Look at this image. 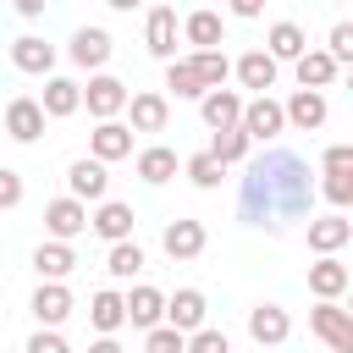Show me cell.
Masks as SVG:
<instances>
[{"label":"cell","instance_id":"obj_20","mask_svg":"<svg viewBox=\"0 0 353 353\" xmlns=\"http://www.w3.org/2000/svg\"><path fill=\"white\" fill-rule=\"evenodd\" d=\"M39 110H44V121H66V116H77V110H83V83H72V77H44Z\"/></svg>","mask_w":353,"mask_h":353},{"label":"cell","instance_id":"obj_23","mask_svg":"<svg viewBox=\"0 0 353 353\" xmlns=\"http://www.w3.org/2000/svg\"><path fill=\"white\" fill-rule=\"evenodd\" d=\"M199 116H204L210 132H226V127L243 121V94H237V88H210V94L199 99Z\"/></svg>","mask_w":353,"mask_h":353},{"label":"cell","instance_id":"obj_13","mask_svg":"<svg viewBox=\"0 0 353 353\" xmlns=\"http://www.w3.org/2000/svg\"><path fill=\"white\" fill-rule=\"evenodd\" d=\"M347 243H353V221H347V215L331 210V215H314V221H309V254H314V259H336Z\"/></svg>","mask_w":353,"mask_h":353},{"label":"cell","instance_id":"obj_24","mask_svg":"<svg viewBox=\"0 0 353 353\" xmlns=\"http://www.w3.org/2000/svg\"><path fill=\"white\" fill-rule=\"evenodd\" d=\"M325 116H331L325 94H309V88H298V94L281 105V121H287V127H298V132H320V127H325Z\"/></svg>","mask_w":353,"mask_h":353},{"label":"cell","instance_id":"obj_31","mask_svg":"<svg viewBox=\"0 0 353 353\" xmlns=\"http://www.w3.org/2000/svg\"><path fill=\"white\" fill-rule=\"evenodd\" d=\"M188 66H193V77L204 83V94H210V88H226V77H232L226 50H193V55H188Z\"/></svg>","mask_w":353,"mask_h":353},{"label":"cell","instance_id":"obj_44","mask_svg":"<svg viewBox=\"0 0 353 353\" xmlns=\"http://www.w3.org/2000/svg\"><path fill=\"white\" fill-rule=\"evenodd\" d=\"M88 353H127V347H121L116 336H94V342H88Z\"/></svg>","mask_w":353,"mask_h":353},{"label":"cell","instance_id":"obj_32","mask_svg":"<svg viewBox=\"0 0 353 353\" xmlns=\"http://www.w3.org/2000/svg\"><path fill=\"white\" fill-rule=\"evenodd\" d=\"M248 149H254V143H248L237 127H226V132H210V149H204V154L226 171V165H243V160H248Z\"/></svg>","mask_w":353,"mask_h":353},{"label":"cell","instance_id":"obj_21","mask_svg":"<svg viewBox=\"0 0 353 353\" xmlns=\"http://www.w3.org/2000/svg\"><path fill=\"white\" fill-rule=\"evenodd\" d=\"M347 287H353V270H347L342 259H314V265H309V292H314V303H342Z\"/></svg>","mask_w":353,"mask_h":353},{"label":"cell","instance_id":"obj_30","mask_svg":"<svg viewBox=\"0 0 353 353\" xmlns=\"http://www.w3.org/2000/svg\"><path fill=\"white\" fill-rule=\"evenodd\" d=\"M88 325H94L99 336H116V331L127 325V314H121V292H116V287H99V292L88 298Z\"/></svg>","mask_w":353,"mask_h":353},{"label":"cell","instance_id":"obj_1","mask_svg":"<svg viewBox=\"0 0 353 353\" xmlns=\"http://www.w3.org/2000/svg\"><path fill=\"white\" fill-rule=\"evenodd\" d=\"M314 199V182H309V165L287 149L265 154L248 176H243V215L248 221H270V215H287L298 221Z\"/></svg>","mask_w":353,"mask_h":353},{"label":"cell","instance_id":"obj_5","mask_svg":"<svg viewBox=\"0 0 353 353\" xmlns=\"http://www.w3.org/2000/svg\"><path fill=\"white\" fill-rule=\"evenodd\" d=\"M28 309H33L39 331H61V325L72 320L77 298H72V287H66V281H39V287H33V298H28Z\"/></svg>","mask_w":353,"mask_h":353},{"label":"cell","instance_id":"obj_26","mask_svg":"<svg viewBox=\"0 0 353 353\" xmlns=\"http://www.w3.org/2000/svg\"><path fill=\"white\" fill-rule=\"evenodd\" d=\"M303 50H309V39H303V28H298L292 17H281V22L265 28V55H270L276 66H281V61H298Z\"/></svg>","mask_w":353,"mask_h":353},{"label":"cell","instance_id":"obj_4","mask_svg":"<svg viewBox=\"0 0 353 353\" xmlns=\"http://www.w3.org/2000/svg\"><path fill=\"white\" fill-rule=\"evenodd\" d=\"M66 199H77L83 210H88V204H105V199H110V171H105L99 160L77 154V160L66 165Z\"/></svg>","mask_w":353,"mask_h":353},{"label":"cell","instance_id":"obj_12","mask_svg":"<svg viewBox=\"0 0 353 353\" xmlns=\"http://www.w3.org/2000/svg\"><path fill=\"white\" fill-rule=\"evenodd\" d=\"M88 160H99L105 171H110L116 160H132V132H127V121H94V132H88Z\"/></svg>","mask_w":353,"mask_h":353},{"label":"cell","instance_id":"obj_34","mask_svg":"<svg viewBox=\"0 0 353 353\" xmlns=\"http://www.w3.org/2000/svg\"><path fill=\"white\" fill-rule=\"evenodd\" d=\"M165 99H204V83L193 77V66L188 61H165Z\"/></svg>","mask_w":353,"mask_h":353},{"label":"cell","instance_id":"obj_15","mask_svg":"<svg viewBox=\"0 0 353 353\" xmlns=\"http://www.w3.org/2000/svg\"><path fill=\"white\" fill-rule=\"evenodd\" d=\"M248 336H254V347H281L287 336H292V314L281 309V303H254L248 309Z\"/></svg>","mask_w":353,"mask_h":353},{"label":"cell","instance_id":"obj_19","mask_svg":"<svg viewBox=\"0 0 353 353\" xmlns=\"http://www.w3.org/2000/svg\"><path fill=\"white\" fill-rule=\"evenodd\" d=\"M11 66L28 72V77H55V44L39 39V33H22V39L11 44Z\"/></svg>","mask_w":353,"mask_h":353},{"label":"cell","instance_id":"obj_17","mask_svg":"<svg viewBox=\"0 0 353 353\" xmlns=\"http://www.w3.org/2000/svg\"><path fill=\"white\" fill-rule=\"evenodd\" d=\"M6 138H11V143H39V138H44V110H39L33 94L6 99Z\"/></svg>","mask_w":353,"mask_h":353},{"label":"cell","instance_id":"obj_22","mask_svg":"<svg viewBox=\"0 0 353 353\" xmlns=\"http://www.w3.org/2000/svg\"><path fill=\"white\" fill-rule=\"evenodd\" d=\"M232 72H237V83H243V88H254V99H259V94H270V88H276V77H281V66H276L265 50H243V55L232 61Z\"/></svg>","mask_w":353,"mask_h":353},{"label":"cell","instance_id":"obj_7","mask_svg":"<svg viewBox=\"0 0 353 353\" xmlns=\"http://www.w3.org/2000/svg\"><path fill=\"white\" fill-rule=\"evenodd\" d=\"M132 226H138V210H132L127 199H105V204L88 210V232L105 237L110 248H116V243H132Z\"/></svg>","mask_w":353,"mask_h":353},{"label":"cell","instance_id":"obj_39","mask_svg":"<svg viewBox=\"0 0 353 353\" xmlns=\"http://www.w3.org/2000/svg\"><path fill=\"white\" fill-rule=\"evenodd\" d=\"M325 55L336 61V72L353 61V28H347V22H336V28H331V39H325Z\"/></svg>","mask_w":353,"mask_h":353},{"label":"cell","instance_id":"obj_38","mask_svg":"<svg viewBox=\"0 0 353 353\" xmlns=\"http://www.w3.org/2000/svg\"><path fill=\"white\" fill-rule=\"evenodd\" d=\"M182 347H188V336H182V331H171V325L143 331V353H182Z\"/></svg>","mask_w":353,"mask_h":353},{"label":"cell","instance_id":"obj_43","mask_svg":"<svg viewBox=\"0 0 353 353\" xmlns=\"http://www.w3.org/2000/svg\"><path fill=\"white\" fill-rule=\"evenodd\" d=\"M17 17H22V22H39V17H44V0H17Z\"/></svg>","mask_w":353,"mask_h":353},{"label":"cell","instance_id":"obj_3","mask_svg":"<svg viewBox=\"0 0 353 353\" xmlns=\"http://www.w3.org/2000/svg\"><path fill=\"white\" fill-rule=\"evenodd\" d=\"M237 132H243L248 143H276V138L287 132V121H281V99H270V94L243 99V121H237Z\"/></svg>","mask_w":353,"mask_h":353},{"label":"cell","instance_id":"obj_25","mask_svg":"<svg viewBox=\"0 0 353 353\" xmlns=\"http://www.w3.org/2000/svg\"><path fill=\"white\" fill-rule=\"evenodd\" d=\"M182 39H188L193 50H221V39H226V17L210 11V6H199V11L182 17Z\"/></svg>","mask_w":353,"mask_h":353},{"label":"cell","instance_id":"obj_10","mask_svg":"<svg viewBox=\"0 0 353 353\" xmlns=\"http://www.w3.org/2000/svg\"><path fill=\"white\" fill-rule=\"evenodd\" d=\"M176 33H182L176 6H149V17H143V44H149L154 61H176Z\"/></svg>","mask_w":353,"mask_h":353},{"label":"cell","instance_id":"obj_36","mask_svg":"<svg viewBox=\"0 0 353 353\" xmlns=\"http://www.w3.org/2000/svg\"><path fill=\"white\" fill-rule=\"evenodd\" d=\"M320 193H325V204L342 215L347 204H353V165L347 171H325V182H320Z\"/></svg>","mask_w":353,"mask_h":353},{"label":"cell","instance_id":"obj_37","mask_svg":"<svg viewBox=\"0 0 353 353\" xmlns=\"http://www.w3.org/2000/svg\"><path fill=\"white\" fill-rule=\"evenodd\" d=\"M182 353H232V336L221 331V325H204V331H193L188 336V347Z\"/></svg>","mask_w":353,"mask_h":353},{"label":"cell","instance_id":"obj_41","mask_svg":"<svg viewBox=\"0 0 353 353\" xmlns=\"http://www.w3.org/2000/svg\"><path fill=\"white\" fill-rule=\"evenodd\" d=\"M22 353H72V342H66L61 331H33V336L22 342Z\"/></svg>","mask_w":353,"mask_h":353},{"label":"cell","instance_id":"obj_9","mask_svg":"<svg viewBox=\"0 0 353 353\" xmlns=\"http://www.w3.org/2000/svg\"><path fill=\"white\" fill-rule=\"evenodd\" d=\"M309 331L331 347V353H353V314L342 303H314L309 309Z\"/></svg>","mask_w":353,"mask_h":353},{"label":"cell","instance_id":"obj_29","mask_svg":"<svg viewBox=\"0 0 353 353\" xmlns=\"http://www.w3.org/2000/svg\"><path fill=\"white\" fill-rule=\"evenodd\" d=\"M33 270H39V281H66L77 270V248L72 243H39L33 248Z\"/></svg>","mask_w":353,"mask_h":353},{"label":"cell","instance_id":"obj_42","mask_svg":"<svg viewBox=\"0 0 353 353\" xmlns=\"http://www.w3.org/2000/svg\"><path fill=\"white\" fill-rule=\"evenodd\" d=\"M320 165H325V171H347V165H353V143H331V149L320 154Z\"/></svg>","mask_w":353,"mask_h":353},{"label":"cell","instance_id":"obj_18","mask_svg":"<svg viewBox=\"0 0 353 353\" xmlns=\"http://www.w3.org/2000/svg\"><path fill=\"white\" fill-rule=\"evenodd\" d=\"M44 232H50V243H72V237H83L88 232V210L77 204V199H50L44 204Z\"/></svg>","mask_w":353,"mask_h":353},{"label":"cell","instance_id":"obj_45","mask_svg":"<svg viewBox=\"0 0 353 353\" xmlns=\"http://www.w3.org/2000/svg\"><path fill=\"white\" fill-rule=\"evenodd\" d=\"M232 17H243V22H254V17H259V6H254V0H237V6H232Z\"/></svg>","mask_w":353,"mask_h":353},{"label":"cell","instance_id":"obj_35","mask_svg":"<svg viewBox=\"0 0 353 353\" xmlns=\"http://www.w3.org/2000/svg\"><path fill=\"white\" fill-rule=\"evenodd\" d=\"M182 176H188L193 188H204V193H210V188H221V176H226V171H221L210 154H188V160H182Z\"/></svg>","mask_w":353,"mask_h":353},{"label":"cell","instance_id":"obj_14","mask_svg":"<svg viewBox=\"0 0 353 353\" xmlns=\"http://www.w3.org/2000/svg\"><path fill=\"white\" fill-rule=\"evenodd\" d=\"M204 243H210L204 221H188V215L165 221V232H160V248H165V259H176V265H182V259H199Z\"/></svg>","mask_w":353,"mask_h":353},{"label":"cell","instance_id":"obj_2","mask_svg":"<svg viewBox=\"0 0 353 353\" xmlns=\"http://www.w3.org/2000/svg\"><path fill=\"white\" fill-rule=\"evenodd\" d=\"M127 99H132V88H127L116 72H94L88 88H83V110H88L94 121H121Z\"/></svg>","mask_w":353,"mask_h":353},{"label":"cell","instance_id":"obj_46","mask_svg":"<svg viewBox=\"0 0 353 353\" xmlns=\"http://www.w3.org/2000/svg\"><path fill=\"white\" fill-rule=\"evenodd\" d=\"M259 353H270V347H259Z\"/></svg>","mask_w":353,"mask_h":353},{"label":"cell","instance_id":"obj_6","mask_svg":"<svg viewBox=\"0 0 353 353\" xmlns=\"http://www.w3.org/2000/svg\"><path fill=\"white\" fill-rule=\"evenodd\" d=\"M110 55H116V44H110V33L105 28H77L72 39H66V61L77 66V72H105L110 66Z\"/></svg>","mask_w":353,"mask_h":353},{"label":"cell","instance_id":"obj_40","mask_svg":"<svg viewBox=\"0 0 353 353\" xmlns=\"http://www.w3.org/2000/svg\"><path fill=\"white\" fill-rule=\"evenodd\" d=\"M22 171H11V165H0V210H17L22 204Z\"/></svg>","mask_w":353,"mask_h":353},{"label":"cell","instance_id":"obj_33","mask_svg":"<svg viewBox=\"0 0 353 353\" xmlns=\"http://www.w3.org/2000/svg\"><path fill=\"white\" fill-rule=\"evenodd\" d=\"M143 265H149V259H143L138 237H132V243H116V248H105V270H110V281H132Z\"/></svg>","mask_w":353,"mask_h":353},{"label":"cell","instance_id":"obj_8","mask_svg":"<svg viewBox=\"0 0 353 353\" xmlns=\"http://www.w3.org/2000/svg\"><path fill=\"white\" fill-rule=\"evenodd\" d=\"M165 325L182 331V336L204 331V325H210V298H204L199 287H176V292L165 298Z\"/></svg>","mask_w":353,"mask_h":353},{"label":"cell","instance_id":"obj_27","mask_svg":"<svg viewBox=\"0 0 353 353\" xmlns=\"http://www.w3.org/2000/svg\"><path fill=\"white\" fill-rule=\"evenodd\" d=\"M292 77H298V88H309V94H325V88L336 83V61H331L325 50H303V55L292 61Z\"/></svg>","mask_w":353,"mask_h":353},{"label":"cell","instance_id":"obj_28","mask_svg":"<svg viewBox=\"0 0 353 353\" xmlns=\"http://www.w3.org/2000/svg\"><path fill=\"white\" fill-rule=\"evenodd\" d=\"M176 149H165V143H149V149H132V171L149 182V188H160V182H171L176 176Z\"/></svg>","mask_w":353,"mask_h":353},{"label":"cell","instance_id":"obj_11","mask_svg":"<svg viewBox=\"0 0 353 353\" xmlns=\"http://www.w3.org/2000/svg\"><path fill=\"white\" fill-rule=\"evenodd\" d=\"M121 314H127L132 331H154V325H165V292L138 281L132 292H121Z\"/></svg>","mask_w":353,"mask_h":353},{"label":"cell","instance_id":"obj_16","mask_svg":"<svg viewBox=\"0 0 353 353\" xmlns=\"http://www.w3.org/2000/svg\"><path fill=\"white\" fill-rule=\"evenodd\" d=\"M127 132L138 138V132H165V121H171V99L160 94V88H143V94H132L127 99Z\"/></svg>","mask_w":353,"mask_h":353}]
</instances>
